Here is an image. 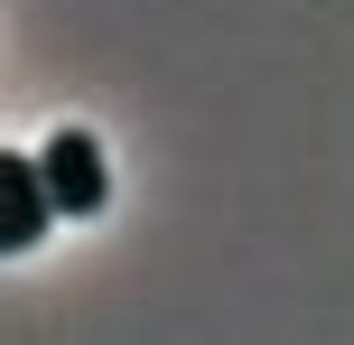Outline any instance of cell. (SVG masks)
<instances>
[{
  "label": "cell",
  "mask_w": 354,
  "mask_h": 345,
  "mask_svg": "<svg viewBox=\"0 0 354 345\" xmlns=\"http://www.w3.org/2000/svg\"><path fill=\"white\" fill-rule=\"evenodd\" d=\"M47 187H56V215H103V196H112V168H103V140L93 131H56L47 149Z\"/></svg>",
  "instance_id": "cell-1"
},
{
  "label": "cell",
  "mask_w": 354,
  "mask_h": 345,
  "mask_svg": "<svg viewBox=\"0 0 354 345\" xmlns=\"http://www.w3.org/2000/svg\"><path fill=\"white\" fill-rule=\"evenodd\" d=\"M0 196H10V215H0V243H10V252H28V243L47 234V215H56L47 159H28V149H10V159H0Z\"/></svg>",
  "instance_id": "cell-2"
}]
</instances>
